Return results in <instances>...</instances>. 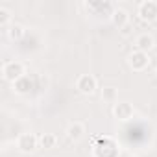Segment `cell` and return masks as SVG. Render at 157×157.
<instances>
[{
    "instance_id": "obj_1",
    "label": "cell",
    "mask_w": 157,
    "mask_h": 157,
    "mask_svg": "<svg viewBox=\"0 0 157 157\" xmlns=\"http://www.w3.org/2000/svg\"><path fill=\"white\" fill-rule=\"evenodd\" d=\"M2 76H4L6 82L15 83L19 78L24 76V65H22L21 61H8V63H4V67H2Z\"/></svg>"
},
{
    "instance_id": "obj_2",
    "label": "cell",
    "mask_w": 157,
    "mask_h": 157,
    "mask_svg": "<svg viewBox=\"0 0 157 157\" xmlns=\"http://www.w3.org/2000/svg\"><path fill=\"white\" fill-rule=\"evenodd\" d=\"M137 15L144 22L157 21V2H155V0H144V2H140L139 10H137Z\"/></svg>"
},
{
    "instance_id": "obj_3",
    "label": "cell",
    "mask_w": 157,
    "mask_h": 157,
    "mask_svg": "<svg viewBox=\"0 0 157 157\" xmlns=\"http://www.w3.org/2000/svg\"><path fill=\"white\" fill-rule=\"evenodd\" d=\"M128 63H129V67H131L133 70L140 72V70L148 68V65H150V56H148V52L135 50V52H131V54H129V57H128Z\"/></svg>"
},
{
    "instance_id": "obj_4",
    "label": "cell",
    "mask_w": 157,
    "mask_h": 157,
    "mask_svg": "<svg viewBox=\"0 0 157 157\" xmlns=\"http://www.w3.org/2000/svg\"><path fill=\"white\" fill-rule=\"evenodd\" d=\"M39 144V139L33 135V133H22L19 135L17 139V148L22 151V153H32Z\"/></svg>"
},
{
    "instance_id": "obj_5",
    "label": "cell",
    "mask_w": 157,
    "mask_h": 157,
    "mask_svg": "<svg viewBox=\"0 0 157 157\" xmlns=\"http://www.w3.org/2000/svg\"><path fill=\"white\" fill-rule=\"evenodd\" d=\"M76 87L82 94H93L96 91V78L91 74H82L76 82Z\"/></svg>"
},
{
    "instance_id": "obj_6",
    "label": "cell",
    "mask_w": 157,
    "mask_h": 157,
    "mask_svg": "<svg viewBox=\"0 0 157 157\" xmlns=\"http://www.w3.org/2000/svg\"><path fill=\"white\" fill-rule=\"evenodd\" d=\"M133 113H135V109H133V105H131L129 102H117L115 107H113L115 118H118V120H122V122L133 118Z\"/></svg>"
},
{
    "instance_id": "obj_7",
    "label": "cell",
    "mask_w": 157,
    "mask_h": 157,
    "mask_svg": "<svg viewBox=\"0 0 157 157\" xmlns=\"http://www.w3.org/2000/svg\"><path fill=\"white\" fill-rule=\"evenodd\" d=\"M111 21H113L115 26L124 28V26L129 24V13H128L126 10H122V8H115L113 13H111Z\"/></svg>"
},
{
    "instance_id": "obj_8",
    "label": "cell",
    "mask_w": 157,
    "mask_h": 157,
    "mask_svg": "<svg viewBox=\"0 0 157 157\" xmlns=\"http://www.w3.org/2000/svg\"><path fill=\"white\" fill-rule=\"evenodd\" d=\"M135 46H137V50H140V52H148V50H151V48L155 46V39H153V35H150V33H140V35L135 39Z\"/></svg>"
},
{
    "instance_id": "obj_9",
    "label": "cell",
    "mask_w": 157,
    "mask_h": 157,
    "mask_svg": "<svg viewBox=\"0 0 157 157\" xmlns=\"http://www.w3.org/2000/svg\"><path fill=\"white\" fill-rule=\"evenodd\" d=\"M32 87H33V82H32V78L30 76H22V78H19V80L13 83V91L17 93V94H26V93H30L32 91Z\"/></svg>"
},
{
    "instance_id": "obj_10",
    "label": "cell",
    "mask_w": 157,
    "mask_h": 157,
    "mask_svg": "<svg viewBox=\"0 0 157 157\" xmlns=\"http://www.w3.org/2000/svg\"><path fill=\"white\" fill-rule=\"evenodd\" d=\"M83 133H85V128H83L82 122H72V124L67 128V137H68L70 140H80V139L83 137Z\"/></svg>"
},
{
    "instance_id": "obj_11",
    "label": "cell",
    "mask_w": 157,
    "mask_h": 157,
    "mask_svg": "<svg viewBox=\"0 0 157 157\" xmlns=\"http://www.w3.org/2000/svg\"><path fill=\"white\" fill-rule=\"evenodd\" d=\"M85 6H87V10L94 11V15H102L104 11H109V13H113V10H115L111 2H87Z\"/></svg>"
},
{
    "instance_id": "obj_12",
    "label": "cell",
    "mask_w": 157,
    "mask_h": 157,
    "mask_svg": "<svg viewBox=\"0 0 157 157\" xmlns=\"http://www.w3.org/2000/svg\"><path fill=\"white\" fill-rule=\"evenodd\" d=\"M56 142H57V137L52 135V133H43V135L39 137V144H41V148H44V150L54 148Z\"/></svg>"
},
{
    "instance_id": "obj_13",
    "label": "cell",
    "mask_w": 157,
    "mask_h": 157,
    "mask_svg": "<svg viewBox=\"0 0 157 157\" xmlns=\"http://www.w3.org/2000/svg\"><path fill=\"white\" fill-rule=\"evenodd\" d=\"M117 98H118V93L115 87H104L102 91V100L107 102V104H117Z\"/></svg>"
},
{
    "instance_id": "obj_14",
    "label": "cell",
    "mask_w": 157,
    "mask_h": 157,
    "mask_svg": "<svg viewBox=\"0 0 157 157\" xmlns=\"http://www.w3.org/2000/svg\"><path fill=\"white\" fill-rule=\"evenodd\" d=\"M8 35H10V39H13V41H21V39L24 37V26H21V24H11V28L8 30Z\"/></svg>"
},
{
    "instance_id": "obj_15",
    "label": "cell",
    "mask_w": 157,
    "mask_h": 157,
    "mask_svg": "<svg viewBox=\"0 0 157 157\" xmlns=\"http://www.w3.org/2000/svg\"><path fill=\"white\" fill-rule=\"evenodd\" d=\"M10 21H11V11L6 8H0V26H8Z\"/></svg>"
},
{
    "instance_id": "obj_16",
    "label": "cell",
    "mask_w": 157,
    "mask_h": 157,
    "mask_svg": "<svg viewBox=\"0 0 157 157\" xmlns=\"http://www.w3.org/2000/svg\"><path fill=\"white\" fill-rule=\"evenodd\" d=\"M129 32H131V26H129V24L122 28V35H129Z\"/></svg>"
},
{
    "instance_id": "obj_17",
    "label": "cell",
    "mask_w": 157,
    "mask_h": 157,
    "mask_svg": "<svg viewBox=\"0 0 157 157\" xmlns=\"http://www.w3.org/2000/svg\"><path fill=\"white\" fill-rule=\"evenodd\" d=\"M131 157H139V155H131Z\"/></svg>"
}]
</instances>
